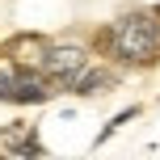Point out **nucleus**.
Here are the masks:
<instances>
[{
    "mask_svg": "<svg viewBox=\"0 0 160 160\" xmlns=\"http://www.w3.org/2000/svg\"><path fill=\"white\" fill-rule=\"evenodd\" d=\"M105 51L118 63H156L160 59V21L152 13H122L105 30Z\"/></svg>",
    "mask_w": 160,
    "mask_h": 160,
    "instance_id": "f257e3e1",
    "label": "nucleus"
},
{
    "mask_svg": "<svg viewBox=\"0 0 160 160\" xmlns=\"http://www.w3.org/2000/svg\"><path fill=\"white\" fill-rule=\"evenodd\" d=\"M88 63V51L76 42H47V55H42V76H51L55 84H72V76Z\"/></svg>",
    "mask_w": 160,
    "mask_h": 160,
    "instance_id": "f03ea898",
    "label": "nucleus"
},
{
    "mask_svg": "<svg viewBox=\"0 0 160 160\" xmlns=\"http://www.w3.org/2000/svg\"><path fill=\"white\" fill-rule=\"evenodd\" d=\"M42 55H47V38H17L8 47V59L17 68H38L42 72Z\"/></svg>",
    "mask_w": 160,
    "mask_h": 160,
    "instance_id": "7ed1b4c3",
    "label": "nucleus"
},
{
    "mask_svg": "<svg viewBox=\"0 0 160 160\" xmlns=\"http://www.w3.org/2000/svg\"><path fill=\"white\" fill-rule=\"evenodd\" d=\"M131 118H135V105H131V110H122V114H118V118H114V122H110V127H105V131H101V139H110V135H114V131H118V127H127V122H131Z\"/></svg>",
    "mask_w": 160,
    "mask_h": 160,
    "instance_id": "20e7f679",
    "label": "nucleus"
}]
</instances>
